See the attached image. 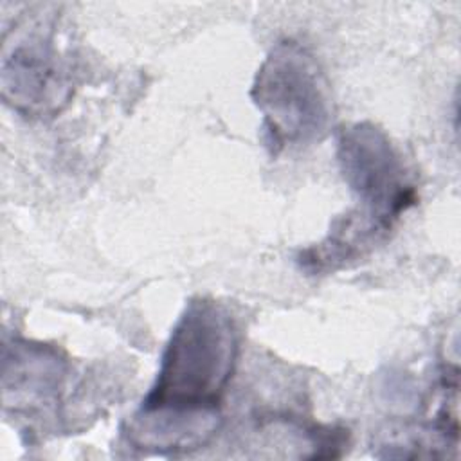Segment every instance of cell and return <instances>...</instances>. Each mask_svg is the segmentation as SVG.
Listing matches in <instances>:
<instances>
[{
	"instance_id": "cell-1",
	"label": "cell",
	"mask_w": 461,
	"mask_h": 461,
	"mask_svg": "<svg viewBox=\"0 0 461 461\" xmlns=\"http://www.w3.org/2000/svg\"><path fill=\"white\" fill-rule=\"evenodd\" d=\"M238 331L223 306L193 299L176 321L144 409L220 411L238 358Z\"/></svg>"
},
{
	"instance_id": "cell-2",
	"label": "cell",
	"mask_w": 461,
	"mask_h": 461,
	"mask_svg": "<svg viewBox=\"0 0 461 461\" xmlns=\"http://www.w3.org/2000/svg\"><path fill=\"white\" fill-rule=\"evenodd\" d=\"M252 101L274 153L321 142L333 124L330 83L315 56L299 41H277L254 77Z\"/></svg>"
},
{
	"instance_id": "cell-3",
	"label": "cell",
	"mask_w": 461,
	"mask_h": 461,
	"mask_svg": "<svg viewBox=\"0 0 461 461\" xmlns=\"http://www.w3.org/2000/svg\"><path fill=\"white\" fill-rule=\"evenodd\" d=\"M56 14H22L4 32L0 88L4 101L27 117L56 115L72 95V72L56 47Z\"/></svg>"
},
{
	"instance_id": "cell-4",
	"label": "cell",
	"mask_w": 461,
	"mask_h": 461,
	"mask_svg": "<svg viewBox=\"0 0 461 461\" xmlns=\"http://www.w3.org/2000/svg\"><path fill=\"white\" fill-rule=\"evenodd\" d=\"M337 158L342 176L362 202V212L387 229L416 203L403 162L389 137L371 122H357L340 131Z\"/></svg>"
},
{
	"instance_id": "cell-5",
	"label": "cell",
	"mask_w": 461,
	"mask_h": 461,
	"mask_svg": "<svg viewBox=\"0 0 461 461\" xmlns=\"http://www.w3.org/2000/svg\"><path fill=\"white\" fill-rule=\"evenodd\" d=\"M67 371L68 362L54 346L29 340L5 344L2 371L5 411L29 418L54 411Z\"/></svg>"
},
{
	"instance_id": "cell-6",
	"label": "cell",
	"mask_w": 461,
	"mask_h": 461,
	"mask_svg": "<svg viewBox=\"0 0 461 461\" xmlns=\"http://www.w3.org/2000/svg\"><path fill=\"white\" fill-rule=\"evenodd\" d=\"M220 411L140 407L126 427L128 443L142 452L176 454L203 447L220 429Z\"/></svg>"
}]
</instances>
